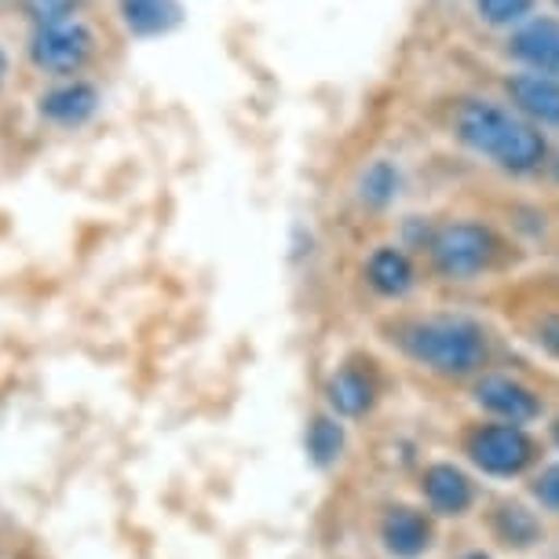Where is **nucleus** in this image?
<instances>
[{
    "label": "nucleus",
    "instance_id": "9b49d317",
    "mask_svg": "<svg viewBox=\"0 0 559 559\" xmlns=\"http://www.w3.org/2000/svg\"><path fill=\"white\" fill-rule=\"evenodd\" d=\"M325 399H330V406L336 409V417H362L369 414V406H373L377 384L362 369L344 366V369H336L330 377V384H325Z\"/></svg>",
    "mask_w": 559,
    "mask_h": 559
},
{
    "label": "nucleus",
    "instance_id": "b1692460",
    "mask_svg": "<svg viewBox=\"0 0 559 559\" xmlns=\"http://www.w3.org/2000/svg\"><path fill=\"white\" fill-rule=\"evenodd\" d=\"M552 439H556V447H559V420H556V425H552Z\"/></svg>",
    "mask_w": 559,
    "mask_h": 559
},
{
    "label": "nucleus",
    "instance_id": "20e7f679",
    "mask_svg": "<svg viewBox=\"0 0 559 559\" xmlns=\"http://www.w3.org/2000/svg\"><path fill=\"white\" fill-rule=\"evenodd\" d=\"M431 260L453 282L476 278L493 260V235L479 224H450L431 238Z\"/></svg>",
    "mask_w": 559,
    "mask_h": 559
},
{
    "label": "nucleus",
    "instance_id": "f3484780",
    "mask_svg": "<svg viewBox=\"0 0 559 559\" xmlns=\"http://www.w3.org/2000/svg\"><path fill=\"white\" fill-rule=\"evenodd\" d=\"M493 526H498L501 542H509L515 548L542 542V523H537L534 512H526L523 504H504V509L498 512V520H493Z\"/></svg>",
    "mask_w": 559,
    "mask_h": 559
},
{
    "label": "nucleus",
    "instance_id": "412c9836",
    "mask_svg": "<svg viewBox=\"0 0 559 559\" xmlns=\"http://www.w3.org/2000/svg\"><path fill=\"white\" fill-rule=\"evenodd\" d=\"M537 341H542V347L548 355L559 358V319H545L542 322V336H537Z\"/></svg>",
    "mask_w": 559,
    "mask_h": 559
},
{
    "label": "nucleus",
    "instance_id": "5701e85b",
    "mask_svg": "<svg viewBox=\"0 0 559 559\" xmlns=\"http://www.w3.org/2000/svg\"><path fill=\"white\" fill-rule=\"evenodd\" d=\"M461 559H490V556L487 552H464Z\"/></svg>",
    "mask_w": 559,
    "mask_h": 559
},
{
    "label": "nucleus",
    "instance_id": "f03ea898",
    "mask_svg": "<svg viewBox=\"0 0 559 559\" xmlns=\"http://www.w3.org/2000/svg\"><path fill=\"white\" fill-rule=\"evenodd\" d=\"M403 347L414 362L428 366L439 377H468L487 358L483 325L464 314H436V319L414 322L403 336Z\"/></svg>",
    "mask_w": 559,
    "mask_h": 559
},
{
    "label": "nucleus",
    "instance_id": "1a4fd4ad",
    "mask_svg": "<svg viewBox=\"0 0 559 559\" xmlns=\"http://www.w3.org/2000/svg\"><path fill=\"white\" fill-rule=\"evenodd\" d=\"M512 56L523 59L534 73L559 78V23L556 19H534L512 37Z\"/></svg>",
    "mask_w": 559,
    "mask_h": 559
},
{
    "label": "nucleus",
    "instance_id": "f8f14e48",
    "mask_svg": "<svg viewBox=\"0 0 559 559\" xmlns=\"http://www.w3.org/2000/svg\"><path fill=\"white\" fill-rule=\"evenodd\" d=\"M512 103L531 118L545 124H559V81L545 73H520L509 81Z\"/></svg>",
    "mask_w": 559,
    "mask_h": 559
},
{
    "label": "nucleus",
    "instance_id": "4468645a",
    "mask_svg": "<svg viewBox=\"0 0 559 559\" xmlns=\"http://www.w3.org/2000/svg\"><path fill=\"white\" fill-rule=\"evenodd\" d=\"M121 19L135 37H162L179 26L183 12L176 0H121Z\"/></svg>",
    "mask_w": 559,
    "mask_h": 559
},
{
    "label": "nucleus",
    "instance_id": "a211bd4d",
    "mask_svg": "<svg viewBox=\"0 0 559 559\" xmlns=\"http://www.w3.org/2000/svg\"><path fill=\"white\" fill-rule=\"evenodd\" d=\"M23 4H26V15L34 19V26L78 19L81 12V0H23Z\"/></svg>",
    "mask_w": 559,
    "mask_h": 559
},
{
    "label": "nucleus",
    "instance_id": "f257e3e1",
    "mask_svg": "<svg viewBox=\"0 0 559 559\" xmlns=\"http://www.w3.org/2000/svg\"><path fill=\"white\" fill-rule=\"evenodd\" d=\"M457 135L464 146L493 157V162L501 168H509V173H531L545 157L542 132L531 129V124L520 118H512L509 110L493 107V103H483V99H468L457 110Z\"/></svg>",
    "mask_w": 559,
    "mask_h": 559
},
{
    "label": "nucleus",
    "instance_id": "9d476101",
    "mask_svg": "<svg viewBox=\"0 0 559 559\" xmlns=\"http://www.w3.org/2000/svg\"><path fill=\"white\" fill-rule=\"evenodd\" d=\"M425 498L431 504V512L439 515H464L476 501L472 479L464 476L457 464H431L425 472Z\"/></svg>",
    "mask_w": 559,
    "mask_h": 559
},
{
    "label": "nucleus",
    "instance_id": "2eb2a0df",
    "mask_svg": "<svg viewBox=\"0 0 559 559\" xmlns=\"http://www.w3.org/2000/svg\"><path fill=\"white\" fill-rule=\"evenodd\" d=\"M399 187H403L399 168L381 157V162L366 165L362 176H358V202L366 209H388L399 198Z\"/></svg>",
    "mask_w": 559,
    "mask_h": 559
},
{
    "label": "nucleus",
    "instance_id": "6e6552de",
    "mask_svg": "<svg viewBox=\"0 0 559 559\" xmlns=\"http://www.w3.org/2000/svg\"><path fill=\"white\" fill-rule=\"evenodd\" d=\"M431 537H436V531H431L428 515L417 512V509H406V504L392 509L381 523V542H384L388 552L399 556V559L425 556L431 548Z\"/></svg>",
    "mask_w": 559,
    "mask_h": 559
},
{
    "label": "nucleus",
    "instance_id": "423d86ee",
    "mask_svg": "<svg viewBox=\"0 0 559 559\" xmlns=\"http://www.w3.org/2000/svg\"><path fill=\"white\" fill-rule=\"evenodd\" d=\"M476 403L487 409V414L509 420V425H526L542 414V403L531 388H523L520 381H509V377H483L476 388Z\"/></svg>",
    "mask_w": 559,
    "mask_h": 559
},
{
    "label": "nucleus",
    "instance_id": "393cba45",
    "mask_svg": "<svg viewBox=\"0 0 559 559\" xmlns=\"http://www.w3.org/2000/svg\"><path fill=\"white\" fill-rule=\"evenodd\" d=\"M556 179H559V165H556Z\"/></svg>",
    "mask_w": 559,
    "mask_h": 559
},
{
    "label": "nucleus",
    "instance_id": "0eeeda50",
    "mask_svg": "<svg viewBox=\"0 0 559 559\" xmlns=\"http://www.w3.org/2000/svg\"><path fill=\"white\" fill-rule=\"evenodd\" d=\"M99 110V92L88 81H67L56 84L51 92L40 96V118L59 124V129H78Z\"/></svg>",
    "mask_w": 559,
    "mask_h": 559
},
{
    "label": "nucleus",
    "instance_id": "dca6fc26",
    "mask_svg": "<svg viewBox=\"0 0 559 559\" xmlns=\"http://www.w3.org/2000/svg\"><path fill=\"white\" fill-rule=\"evenodd\" d=\"M344 442H347L344 425L336 417H314L308 425V453L319 468H330V464L341 461Z\"/></svg>",
    "mask_w": 559,
    "mask_h": 559
},
{
    "label": "nucleus",
    "instance_id": "ddd939ff",
    "mask_svg": "<svg viewBox=\"0 0 559 559\" xmlns=\"http://www.w3.org/2000/svg\"><path fill=\"white\" fill-rule=\"evenodd\" d=\"M366 282L373 286L381 297H406L409 289H414V263L403 249L395 246H384L377 249L373 257L366 263Z\"/></svg>",
    "mask_w": 559,
    "mask_h": 559
},
{
    "label": "nucleus",
    "instance_id": "aec40b11",
    "mask_svg": "<svg viewBox=\"0 0 559 559\" xmlns=\"http://www.w3.org/2000/svg\"><path fill=\"white\" fill-rule=\"evenodd\" d=\"M534 498L542 501V509L559 512V464H548L542 476L534 479Z\"/></svg>",
    "mask_w": 559,
    "mask_h": 559
},
{
    "label": "nucleus",
    "instance_id": "39448f33",
    "mask_svg": "<svg viewBox=\"0 0 559 559\" xmlns=\"http://www.w3.org/2000/svg\"><path fill=\"white\" fill-rule=\"evenodd\" d=\"M468 453L487 476H520L534 461V442L520 425H487L468 439Z\"/></svg>",
    "mask_w": 559,
    "mask_h": 559
},
{
    "label": "nucleus",
    "instance_id": "7ed1b4c3",
    "mask_svg": "<svg viewBox=\"0 0 559 559\" xmlns=\"http://www.w3.org/2000/svg\"><path fill=\"white\" fill-rule=\"evenodd\" d=\"M96 51V34L81 19H62L45 23L29 37V59L45 73H78Z\"/></svg>",
    "mask_w": 559,
    "mask_h": 559
},
{
    "label": "nucleus",
    "instance_id": "6ab92c4d",
    "mask_svg": "<svg viewBox=\"0 0 559 559\" xmlns=\"http://www.w3.org/2000/svg\"><path fill=\"white\" fill-rule=\"evenodd\" d=\"M476 4H479L483 23L509 26V23H520V19L531 12L534 0H476Z\"/></svg>",
    "mask_w": 559,
    "mask_h": 559
},
{
    "label": "nucleus",
    "instance_id": "4be33fe9",
    "mask_svg": "<svg viewBox=\"0 0 559 559\" xmlns=\"http://www.w3.org/2000/svg\"><path fill=\"white\" fill-rule=\"evenodd\" d=\"M4 73H8V59H4V51H0V81H4Z\"/></svg>",
    "mask_w": 559,
    "mask_h": 559
}]
</instances>
